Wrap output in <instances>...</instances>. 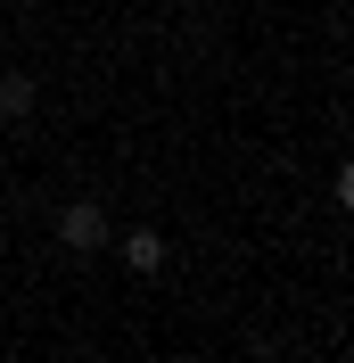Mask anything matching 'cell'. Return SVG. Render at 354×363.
Masks as SVG:
<instances>
[{"label": "cell", "mask_w": 354, "mask_h": 363, "mask_svg": "<svg viewBox=\"0 0 354 363\" xmlns=\"http://www.w3.org/2000/svg\"><path fill=\"white\" fill-rule=\"evenodd\" d=\"M0 116H8V124H25V116H33V74H0Z\"/></svg>", "instance_id": "3"}, {"label": "cell", "mask_w": 354, "mask_h": 363, "mask_svg": "<svg viewBox=\"0 0 354 363\" xmlns=\"http://www.w3.org/2000/svg\"><path fill=\"white\" fill-rule=\"evenodd\" d=\"M58 240H67L74 256L108 248V206H91V199H67V206H58Z\"/></svg>", "instance_id": "1"}, {"label": "cell", "mask_w": 354, "mask_h": 363, "mask_svg": "<svg viewBox=\"0 0 354 363\" xmlns=\"http://www.w3.org/2000/svg\"><path fill=\"white\" fill-rule=\"evenodd\" d=\"M124 272L132 281H156L165 272V231H124Z\"/></svg>", "instance_id": "2"}]
</instances>
